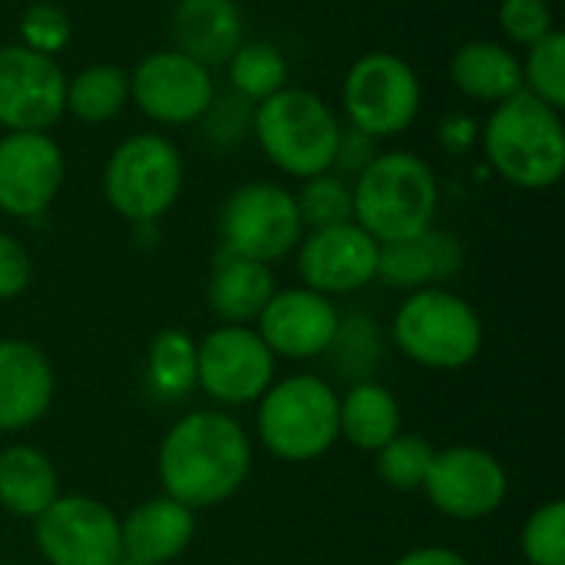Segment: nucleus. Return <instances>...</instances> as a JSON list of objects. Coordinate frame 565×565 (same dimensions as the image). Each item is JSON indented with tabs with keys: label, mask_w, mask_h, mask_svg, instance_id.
Segmentation results:
<instances>
[{
	"label": "nucleus",
	"mask_w": 565,
	"mask_h": 565,
	"mask_svg": "<svg viewBox=\"0 0 565 565\" xmlns=\"http://www.w3.org/2000/svg\"><path fill=\"white\" fill-rule=\"evenodd\" d=\"M252 437L225 411H189L182 414L156 450V477L162 497L209 510L242 493L252 477Z\"/></svg>",
	"instance_id": "nucleus-1"
},
{
	"label": "nucleus",
	"mask_w": 565,
	"mask_h": 565,
	"mask_svg": "<svg viewBox=\"0 0 565 565\" xmlns=\"http://www.w3.org/2000/svg\"><path fill=\"white\" fill-rule=\"evenodd\" d=\"M480 146L503 182L526 192H546L565 172L563 109H553L523 89L490 109L480 126Z\"/></svg>",
	"instance_id": "nucleus-2"
},
{
	"label": "nucleus",
	"mask_w": 565,
	"mask_h": 565,
	"mask_svg": "<svg viewBox=\"0 0 565 565\" xmlns=\"http://www.w3.org/2000/svg\"><path fill=\"white\" fill-rule=\"evenodd\" d=\"M354 222L377 242H404L434 228L440 209V182L434 166L407 149L377 152L354 179Z\"/></svg>",
	"instance_id": "nucleus-3"
},
{
	"label": "nucleus",
	"mask_w": 565,
	"mask_h": 565,
	"mask_svg": "<svg viewBox=\"0 0 565 565\" xmlns=\"http://www.w3.org/2000/svg\"><path fill=\"white\" fill-rule=\"evenodd\" d=\"M341 126L344 122L338 113L315 89L301 86L271 93L268 99L255 103L252 116V136L265 159L298 182L331 172Z\"/></svg>",
	"instance_id": "nucleus-4"
},
{
	"label": "nucleus",
	"mask_w": 565,
	"mask_h": 565,
	"mask_svg": "<svg viewBox=\"0 0 565 565\" xmlns=\"http://www.w3.org/2000/svg\"><path fill=\"white\" fill-rule=\"evenodd\" d=\"M483 338L487 328L477 308L447 288L411 291L391 321L394 348L430 371H460L473 364L483 351Z\"/></svg>",
	"instance_id": "nucleus-5"
},
{
	"label": "nucleus",
	"mask_w": 565,
	"mask_h": 565,
	"mask_svg": "<svg viewBox=\"0 0 565 565\" xmlns=\"http://www.w3.org/2000/svg\"><path fill=\"white\" fill-rule=\"evenodd\" d=\"M262 447L281 463H311L324 457L338 437V391L318 374H291L275 381L255 411Z\"/></svg>",
	"instance_id": "nucleus-6"
},
{
	"label": "nucleus",
	"mask_w": 565,
	"mask_h": 565,
	"mask_svg": "<svg viewBox=\"0 0 565 565\" xmlns=\"http://www.w3.org/2000/svg\"><path fill=\"white\" fill-rule=\"evenodd\" d=\"M182 152L162 132L126 136L103 166V199L132 225H156L169 215L182 195Z\"/></svg>",
	"instance_id": "nucleus-7"
},
{
	"label": "nucleus",
	"mask_w": 565,
	"mask_h": 565,
	"mask_svg": "<svg viewBox=\"0 0 565 565\" xmlns=\"http://www.w3.org/2000/svg\"><path fill=\"white\" fill-rule=\"evenodd\" d=\"M301 235L295 192L268 179L232 189L218 209V252L225 255L275 265L295 255Z\"/></svg>",
	"instance_id": "nucleus-8"
},
{
	"label": "nucleus",
	"mask_w": 565,
	"mask_h": 565,
	"mask_svg": "<svg viewBox=\"0 0 565 565\" xmlns=\"http://www.w3.org/2000/svg\"><path fill=\"white\" fill-rule=\"evenodd\" d=\"M420 103L424 86L417 70L391 50H371L358 56L341 83V109L348 126L374 139H394L407 132L420 113Z\"/></svg>",
	"instance_id": "nucleus-9"
},
{
	"label": "nucleus",
	"mask_w": 565,
	"mask_h": 565,
	"mask_svg": "<svg viewBox=\"0 0 565 565\" xmlns=\"http://www.w3.org/2000/svg\"><path fill=\"white\" fill-rule=\"evenodd\" d=\"M278 358L255 328L218 324L195 341V387L222 407H248L278 381Z\"/></svg>",
	"instance_id": "nucleus-10"
},
{
	"label": "nucleus",
	"mask_w": 565,
	"mask_h": 565,
	"mask_svg": "<svg viewBox=\"0 0 565 565\" xmlns=\"http://www.w3.org/2000/svg\"><path fill=\"white\" fill-rule=\"evenodd\" d=\"M33 543L46 565H116L122 556L119 516L83 493H60L33 520Z\"/></svg>",
	"instance_id": "nucleus-11"
},
{
	"label": "nucleus",
	"mask_w": 565,
	"mask_h": 565,
	"mask_svg": "<svg viewBox=\"0 0 565 565\" xmlns=\"http://www.w3.org/2000/svg\"><path fill=\"white\" fill-rule=\"evenodd\" d=\"M215 99L212 70L172 50H152L129 70V103L156 126H192Z\"/></svg>",
	"instance_id": "nucleus-12"
},
{
	"label": "nucleus",
	"mask_w": 565,
	"mask_h": 565,
	"mask_svg": "<svg viewBox=\"0 0 565 565\" xmlns=\"http://www.w3.org/2000/svg\"><path fill=\"white\" fill-rule=\"evenodd\" d=\"M510 477L497 454L483 447H444L424 480V497L430 507L457 523H477L493 516L507 503Z\"/></svg>",
	"instance_id": "nucleus-13"
},
{
	"label": "nucleus",
	"mask_w": 565,
	"mask_h": 565,
	"mask_svg": "<svg viewBox=\"0 0 565 565\" xmlns=\"http://www.w3.org/2000/svg\"><path fill=\"white\" fill-rule=\"evenodd\" d=\"M66 113V73L56 56L0 46V126L7 132H46Z\"/></svg>",
	"instance_id": "nucleus-14"
},
{
	"label": "nucleus",
	"mask_w": 565,
	"mask_h": 565,
	"mask_svg": "<svg viewBox=\"0 0 565 565\" xmlns=\"http://www.w3.org/2000/svg\"><path fill=\"white\" fill-rule=\"evenodd\" d=\"M66 159L50 132L0 136V212L20 222L40 218L60 195Z\"/></svg>",
	"instance_id": "nucleus-15"
},
{
	"label": "nucleus",
	"mask_w": 565,
	"mask_h": 565,
	"mask_svg": "<svg viewBox=\"0 0 565 565\" xmlns=\"http://www.w3.org/2000/svg\"><path fill=\"white\" fill-rule=\"evenodd\" d=\"M377 255L381 245L358 222L311 228L295 248L301 285L328 298L354 295L377 281Z\"/></svg>",
	"instance_id": "nucleus-16"
},
{
	"label": "nucleus",
	"mask_w": 565,
	"mask_h": 565,
	"mask_svg": "<svg viewBox=\"0 0 565 565\" xmlns=\"http://www.w3.org/2000/svg\"><path fill=\"white\" fill-rule=\"evenodd\" d=\"M338 321L341 311L328 295L298 285V288H278L271 295V301L255 321V331L275 358L315 361L328 354Z\"/></svg>",
	"instance_id": "nucleus-17"
},
{
	"label": "nucleus",
	"mask_w": 565,
	"mask_h": 565,
	"mask_svg": "<svg viewBox=\"0 0 565 565\" xmlns=\"http://www.w3.org/2000/svg\"><path fill=\"white\" fill-rule=\"evenodd\" d=\"M56 397V371L46 351L23 338H0V434L40 424Z\"/></svg>",
	"instance_id": "nucleus-18"
},
{
	"label": "nucleus",
	"mask_w": 565,
	"mask_h": 565,
	"mask_svg": "<svg viewBox=\"0 0 565 565\" xmlns=\"http://www.w3.org/2000/svg\"><path fill=\"white\" fill-rule=\"evenodd\" d=\"M463 245L454 232L427 228L414 238L381 245L377 255V278L394 291H420V288H444L463 271Z\"/></svg>",
	"instance_id": "nucleus-19"
},
{
	"label": "nucleus",
	"mask_w": 565,
	"mask_h": 565,
	"mask_svg": "<svg viewBox=\"0 0 565 565\" xmlns=\"http://www.w3.org/2000/svg\"><path fill=\"white\" fill-rule=\"evenodd\" d=\"M169 30L172 46L209 70L228 63L245 43V20L235 0H175Z\"/></svg>",
	"instance_id": "nucleus-20"
},
{
	"label": "nucleus",
	"mask_w": 565,
	"mask_h": 565,
	"mask_svg": "<svg viewBox=\"0 0 565 565\" xmlns=\"http://www.w3.org/2000/svg\"><path fill=\"white\" fill-rule=\"evenodd\" d=\"M195 510L156 497L126 513L119 520V536H122V556H132L139 563L169 565L175 563L195 540Z\"/></svg>",
	"instance_id": "nucleus-21"
},
{
	"label": "nucleus",
	"mask_w": 565,
	"mask_h": 565,
	"mask_svg": "<svg viewBox=\"0 0 565 565\" xmlns=\"http://www.w3.org/2000/svg\"><path fill=\"white\" fill-rule=\"evenodd\" d=\"M275 291H278V285H275L271 265L225 255V252L215 255L205 298H209V311L215 315L218 324L252 328Z\"/></svg>",
	"instance_id": "nucleus-22"
},
{
	"label": "nucleus",
	"mask_w": 565,
	"mask_h": 565,
	"mask_svg": "<svg viewBox=\"0 0 565 565\" xmlns=\"http://www.w3.org/2000/svg\"><path fill=\"white\" fill-rule=\"evenodd\" d=\"M450 83L477 103H503L523 93L520 56L500 40H467L450 56Z\"/></svg>",
	"instance_id": "nucleus-23"
},
{
	"label": "nucleus",
	"mask_w": 565,
	"mask_h": 565,
	"mask_svg": "<svg viewBox=\"0 0 565 565\" xmlns=\"http://www.w3.org/2000/svg\"><path fill=\"white\" fill-rule=\"evenodd\" d=\"M60 497L53 460L33 444L0 447V510L17 520H36Z\"/></svg>",
	"instance_id": "nucleus-24"
},
{
	"label": "nucleus",
	"mask_w": 565,
	"mask_h": 565,
	"mask_svg": "<svg viewBox=\"0 0 565 565\" xmlns=\"http://www.w3.org/2000/svg\"><path fill=\"white\" fill-rule=\"evenodd\" d=\"M404 430L401 401L381 381L351 384L344 397H338V437L354 450L377 454Z\"/></svg>",
	"instance_id": "nucleus-25"
},
{
	"label": "nucleus",
	"mask_w": 565,
	"mask_h": 565,
	"mask_svg": "<svg viewBox=\"0 0 565 565\" xmlns=\"http://www.w3.org/2000/svg\"><path fill=\"white\" fill-rule=\"evenodd\" d=\"M142 381L159 404L185 401L195 391V338L182 328L159 331L149 341Z\"/></svg>",
	"instance_id": "nucleus-26"
},
{
	"label": "nucleus",
	"mask_w": 565,
	"mask_h": 565,
	"mask_svg": "<svg viewBox=\"0 0 565 565\" xmlns=\"http://www.w3.org/2000/svg\"><path fill=\"white\" fill-rule=\"evenodd\" d=\"M129 103V70L116 63H89L66 76V113L79 122L103 126Z\"/></svg>",
	"instance_id": "nucleus-27"
},
{
	"label": "nucleus",
	"mask_w": 565,
	"mask_h": 565,
	"mask_svg": "<svg viewBox=\"0 0 565 565\" xmlns=\"http://www.w3.org/2000/svg\"><path fill=\"white\" fill-rule=\"evenodd\" d=\"M384 334L381 324L367 311H348L338 321L334 341L328 348V361L341 381L361 384V381H377V371L384 367Z\"/></svg>",
	"instance_id": "nucleus-28"
},
{
	"label": "nucleus",
	"mask_w": 565,
	"mask_h": 565,
	"mask_svg": "<svg viewBox=\"0 0 565 565\" xmlns=\"http://www.w3.org/2000/svg\"><path fill=\"white\" fill-rule=\"evenodd\" d=\"M228 83L232 93H238L248 103H262L271 93L288 86V60L285 53L268 40H245L228 56Z\"/></svg>",
	"instance_id": "nucleus-29"
},
{
	"label": "nucleus",
	"mask_w": 565,
	"mask_h": 565,
	"mask_svg": "<svg viewBox=\"0 0 565 565\" xmlns=\"http://www.w3.org/2000/svg\"><path fill=\"white\" fill-rule=\"evenodd\" d=\"M434 444L420 434H397L391 444H384L374 457V470L384 480V487H391L394 493H417L424 490L427 470L434 463Z\"/></svg>",
	"instance_id": "nucleus-30"
},
{
	"label": "nucleus",
	"mask_w": 565,
	"mask_h": 565,
	"mask_svg": "<svg viewBox=\"0 0 565 565\" xmlns=\"http://www.w3.org/2000/svg\"><path fill=\"white\" fill-rule=\"evenodd\" d=\"M295 205H298L305 232L341 225V222H354L351 182L334 175V172H321V175L301 179V189L295 192Z\"/></svg>",
	"instance_id": "nucleus-31"
},
{
	"label": "nucleus",
	"mask_w": 565,
	"mask_h": 565,
	"mask_svg": "<svg viewBox=\"0 0 565 565\" xmlns=\"http://www.w3.org/2000/svg\"><path fill=\"white\" fill-rule=\"evenodd\" d=\"M523 66V89L553 109L565 106V36L553 30L540 43L526 46V56L520 60Z\"/></svg>",
	"instance_id": "nucleus-32"
},
{
	"label": "nucleus",
	"mask_w": 565,
	"mask_h": 565,
	"mask_svg": "<svg viewBox=\"0 0 565 565\" xmlns=\"http://www.w3.org/2000/svg\"><path fill=\"white\" fill-rule=\"evenodd\" d=\"M520 550L530 565H565L563 500H546L526 516V523L520 530Z\"/></svg>",
	"instance_id": "nucleus-33"
},
{
	"label": "nucleus",
	"mask_w": 565,
	"mask_h": 565,
	"mask_svg": "<svg viewBox=\"0 0 565 565\" xmlns=\"http://www.w3.org/2000/svg\"><path fill=\"white\" fill-rule=\"evenodd\" d=\"M73 23L70 13L50 0H36L20 13V43L43 56H56L70 46Z\"/></svg>",
	"instance_id": "nucleus-34"
},
{
	"label": "nucleus",
	"mask_w": 565,
	"mask_h": 565,
	"mask_svg": "<svg viewBox=\"0 0 565 565\" xmlns=\"http://www.w3.org/2000/svg\"><path fill=\"white\" fill-rule=\"evenodd\" d=\"M497 23L513 46H533L556 30V13L550 0H500Z\"/></svg>",
	"instance_id": "nucleus-35"
},
{
	"label": "nucleus",
	"mask_w": 565,
	"mask_h": 565,
	"mask_svg": "<svg viewBox=\"0 0 565 565\" xmlns=\"http://www.w3.org/2000/svg\"><path fill=\"white\" fill-rule=\"evenodd\" d=\"M252 116H255V103L242 99L238 93H225V96L215 93V99L209 103V109L199 122L205 126L202 132L212 146L232 149L252 136Z\"/></svg>",
	"instance_id": "nucleus-36"
},
{
	"label": "nucleus",
	"mask_w": 565,
	"mask_h": 565,
	"mask_svg": "<svg viewBox=\"0 0 565 565\" xmlns=\"http://www.w3.org/2000/svg\"><path fill=\"white\" fill-rule=\"evenodd\" d=\"M33 281V258L20 238L0 232V301L20 298Z\"/></svg>",
	"instance_id": "nucleus-37"
},
{
	"label": "nucleus",
	"mask_w": 565,
	"mask_h": 565,
	"mask_svg": "<svg viewBox=\"0 0 565 565\" xmlns=\"http://www.w3.org/2000/svg\"><path fill=\"white\" fill-rule=\"evenodd\" d=\"M377 156V139L354 129V126H341V136H338V149H334V162H331V172L341 175V179H358Z\"/></svg>",
	"instance_id": "nucleus-38"
},
{
	"label": "nucleus",
	"mask_w": 565,
	"mask_h": 565,
	"mask_svg": "<svg viewBox=\"0 0 565 565\" xmlns=\"http://www.w3.org/2000/svg\"><path fill=\"white\" fill-rule=\"evenodd\" d=\"M477 139H480V126L470 116H460L457 113V116L444 119V126H440V142L450 152H467Z\"/></svg>",
	"instance_id": "nucleus-39"
},
{
	"label": "nucleus",
	"mask_w": 565,
	"mask_h": 565,
	"mask_svg": "<svg viewBox=\"0 0 565 565\" xmlns=\"http://www.w3.org/2000/svg\"><path fill=\"white\" fill-rule=\"evenodd\" d=\"M394 565H470V559L450 546H417L401 559H394Z\"/></svg>",
	"instance_id": "nucleus-40"
},
{
	"label": "nucleus",
	"mask_w": 565,
	"mask_h": 565,
	"mask_svg": "<svg viewBox=\"0 0 565 565\" xmlns=\"http://www.w3.org/2000/svg\"><path fill=\"white\" fill-rule=\"evenodd\" d=\"M116 565H149V563H139V559H132V556H119V563Z\"/></svg>",
	"instance_id": "nucleus-41"
},
{
	"label": "nucleus",
	"mask_w": 565,
	"mask_h": 565,
	"mask_svg": "<svg viewBox=\"0 0 565 565\" xmlns=\"http://www.w3.org/2000/svg\"><path fill=\"white\" fill-rule=\"evenodd\" d=\"M0 440H3V434H0Z\"/></svg>",
	"instance_id": "nucleus-42"
}]
</instances>
